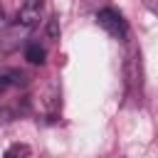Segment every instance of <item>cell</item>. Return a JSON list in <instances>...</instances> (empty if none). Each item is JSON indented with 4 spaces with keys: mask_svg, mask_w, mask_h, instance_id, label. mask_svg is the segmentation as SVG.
Segmentation results:
<instances>
[{
    "mask_svg": "<svg viewBox=\"0 0 158 158\" xmlns=\"http://www.w3.org/2000/svg\"><path fill=\"white\" fill-rule=\"evenodd\" d=\"M96 22H99V27H104V30H106L114 40H118V42H123L126 35H128V25H126L123 15L116 12V10H111V7L99 10V12H96Z\"/></svg>",
    "mask_w": 158,
    "mask_h": 158,
    "instance_id": "obj_1",
    "label": "cell"
},
{
    "mask_svg": "<svg viewBox=\"0 0 158 158\" xmlns=\"http://www.w3.org/2000/svg\"><path fill=\"white\" fill-rule=\"evenodd\" d=\"M40 7H42V0H25V5L17 12V25H22L25 30H32L40 20Z\"/></svg>",
    "mask_w": 158,
    "mask_h": 158,
    "instance_id": "obj_2",
    "label": "cell"
},
{
    "mask_svg": "<svg viewBox=\"0 0 158 158\" xmlns=\"http://www.w3.org/2000/svg\"><path fill=\"white\" fill-rule=\"evenodd\" d=\"M25 57H27V62H32V64H44V49H42L40 44H30L27 52H25Z\"/></svg>",
    "mask_w": 158,
    "mask_h": 158,
    "instance_id": "obj_3",
    "label": "cell"
},
{
    "mask_svg": "<svg viewBox=\"0 0 158 158\" xmlns=\"http://www.w3.org/2000/svg\"><path fill=\"white\" fill-rule=\"evenodd\" d=\"M30 153V148L25 146V143H15V146H10L5 153H2V158H25Z\"/></svg>",
    "mask_w": 158,
    "mask_h": 158,
    "instance_id": "obj_4",
    "label": "cell"
},
{
    "mask_svg": "<svg viewBox=\"0 0 158 158\" xmlns=\"http://www.w3.org/2000/svg\"><path fill=\"white\" fill-rule=\"evenodd\" d=\"M2 89H5V79L0 77V91H2Z\"/></svg>",
    "mask_w": 158,
    "mask_h": 158,
    "instance_id": "obj_5",
    "label": "cell"
}]
</instances>
